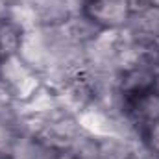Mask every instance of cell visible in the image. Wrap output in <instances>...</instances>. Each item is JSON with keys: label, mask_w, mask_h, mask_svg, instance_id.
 Listing matches in <instances>:
<instances>
[{"label": "cell", "mask_w": 159, "mask_h": 159, "mask_svg": "<svg viewBox=\"0 0 159 159\" xmlns=\"http://www.w3.org/2000/svg\"><path fill=\"white\" fill-rule=\"evenodd\" d=\"M98 159H131L133 157V143L117 137V135H109V137H102L98 139Z\"/></svg>", "instance_id": "4"}, {"label": "cell", "mask_w": 159, "mask_h": 159, "mask_svg": "<svg viewBox=\"0 0 159 159\" xmlns=\"http://www.w3.org/2000/svg\"><path fill=\"white\" fill-rule=\"evenodd\" d=\"M13 100H15L13 89H11L6 81H2V80H0V109H2V107H6V106H11V104H13Z\"/></svg>", "instance_id": "9"}, {"label": "cell", "mask_w": 159, "mask_h": 159, "mask_svg": "<svg viewBox=\"0 0 159 159\" xmlns=\"http://www.w3.org/2000/svg\"><path fill=\"white\" fill-rule=\"evenodd\" d=\"M7 20H11L13 24H17L22 32H30L34 28L39 26V17L35 7L30 2H17L9 6V13H7Z\"/></svg>", "instance_id": "5"}, {"label": "cell", "mask_w": 159, "mask_h": 159, "mask_svg": "<svg viewBox=\"0 0 159 159\" xmlns=\"http://www.w3.org/2000/svg\"><path fill=\"white\" fill-rule=\"evenodd\" d=\"M65 30H67L70 41L78 43L81 46H85L91 41H94L98 37V34L102 32V28L94 20H91L87 15H83V17H70L65 22Z\"/></svg>", "instance_id": "3"}, {"label": "cell", "mask_w": 159, "mask_h": 159, "mask_svg": "<svg viewBox=\"0 0 159 159\" xmlns=\"http://www.w3.org/2000/svg\"><path fill=\"white\" fill-rule=\"evenodd\" d=\"M85 15L104 30L126 26L131 11L128 0H93L85 6Z\"/></svg>", "instance_id": "2"}, {"label": "cell", "mask_w": 159, "mask_h": 159, "mask_svg": "<svg viewBox=\"0 0 159 159\" xmlns=\"http://www.w3.org/2000/svg\"><path fill=\"white\" fill-rule=\"evenodd\" d=\"M32 72H34V70H30V69L24 65V61H22L17 54L4 57L2 63H0V80L6 81L11 89H13L17 83H20L22 80L26 78L28 74H32Z\"/></svg>", "instance_id": "7"}, {"label": "cell", "mask_w": 159, "mask_h": 159, "mask_svg": "<svg viewBox=\"0 0 159 159\" xmlns=\"http://www.w3.org/2000/svg\"><path fill=\"white\" fill-rule=\"evenodd\" d=\"M148 146L159 156V120L148 128Z\"/></svg>", "instance_id": "10"}, {"label": "cell", "mask_w": 159, "mask_h": 159, "mask_svg": "<svg viewBox=\"0 0 159 159\" xmlns=\"http://www.w3.org/2000/svg\"><path fill=\"white\" fill-rule=\"evenodd\" d=\"M17 56L24 61V65L30 70H37V72H44L46 69L52 67V56H50V48L44 41L43 30L41 26L24 32L22 35V43L20 48L17 52Z\"/></svg>", "instance_id": "1"}, {"label": "cell", "mask_w": 159, "mask_h": 159, "mask_svg": "<svg viewBox=\"0 0 159 159\" xmlns=\"http://www.w3.org/2000/svg\"><path fill=\"white\" fill-rule=\"evenodd\" d=\"M24 32L11 20H0V56H15L20 48Z\"/></svg>", "instance_id": "6"}, {"label": "cell", "mask_w": 159, "mask_h": 159, "mask_svg": "<svg viewBox=\"0 0 159 159\" xmlns=\"http://www.w3.org/2000/svg\"><path fill=\"white\" fill-rule=\"evenodd\" d=\"M17 137H15V131L4 124H0V156H6V154H11V148L15 144Z\"/></svg>", "instance_id": "8"}]
</instances>
